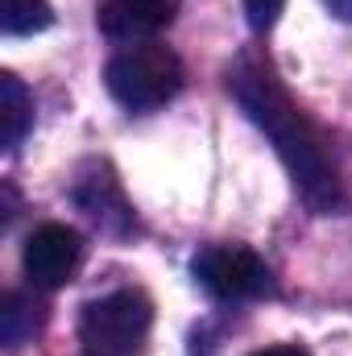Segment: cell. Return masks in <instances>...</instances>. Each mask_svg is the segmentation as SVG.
Listing matches in <instances>:
<instances>
[{
    "label": "cell",
    "mask_w": 352,
    "mask_h": 356,
    "mask_svg": "<svg viewBox=\"0 0 352 356\" xmlns=\"http://www.w3.org/2000/svg\"><path fill=\"white\" fill-rule=\"evenodd\" d=\"M38 327H42V307L29 294L8 290L0 298V340L8 348H21V344H29L38 336Z\"/></svg>",
    "instance_id": "cell-8"
},
{
    "label": "cell",
    "mask_w": 352,
    "mask_h": 356,
    "mask_svg": "<svg viewBox=\"0 0 352 356\" xmlns=\"http://www.w3.org/2000/svg\"><path fill=\"white\" fill-rule=\"evenodd\" d=\"M253 356H307L303 348H265V353H253Z\"/></svg>",
    "instance_id": "cell-12"
},
{
    "label": "cell",
    "mask_w": 352,
    "mask_h": 356,
    "mask_svg": "<svg viewBox=\"0 0 352 356\" xmlns=\"http://www.w3.org/2000/svg\"><path fill=\"white\" fill-rule=\"evenodd\" d=\"M29 124H33V95L13 71H4L0 75V141H4V149H17L25 141Z\"/></svg>",
    "instance_id": "cell-7"
},
{
    "label": "cell",
    "mask_w": 352,
    "mask_h": 356,
    "mask_svg": "<svg viewBox=\"0 0 352 356\" xmlns=\"http://www.w3.org/2000/svg\"><path fill=\"white\" fill-rule=\"evenodd\" d=\"M150 323H154V311L145 294L112 290L83 307V319H79L83 356H137L150 336Z\"/></svg>",
    "instance_id": "cell-3"
},
{
    "label": "cell",
    "mask_w": 352,
    "mask_h": 356,
    "mask_svg": "<svg viewBox=\"0 0 352 356\" xmlns=\"http://www.w3.org/2000/svg\"><path fill=\"white\" fill-rule=\"evenodd\" d=\"M323 8L340 21H352V0H323Z\"/></svg>",
    "instance_id": "cell-11"
},
{
    "label": "cell",
    "mask_w": 352,
    "mask_h": 356,
    "mask_svg": "<svg viewBox=\"0 0 352 356\" xmlns=\"http://www.w3.org/2000/svg\"><path fill=\"white\" fill-rule=\"evenodd\" d=\"M21 261H25V273H29L33 286L58 290L75 277V269L83 261V241L67 224H42V228L29 232Z\"/></svg>",
    "instance_id": "cell-5"
},
{
    "label": "cell",
    "mask_w": 352,
    "mask_h": 356,
    "mask_svg": "<svg viewBox=\"0 0 352 356\" xmlns=\"http://www.w3.org/2000/svg\"><path fill=\"white\" fill-rule=\"evenodd\" d=\"M170 21H175L170 0H104L95 13L99 33L112 42H145Z\"/></svg>",
    "instance_id": "cell-6"
},
{
    "label": "cell",
    "mask_w": 352,
    "mask_h": 356,
    "mask_svg": "<svg viewBox=\"0 0 352 356\" xmlns=\"http://www.w3.org/2000/svg\"><path fill=\"white\" fill-rule=\"evenodd\" d=\"M282 4L286 0H245V13H249V25L265 33V29H273V21H278V13H282Z\"/></svg>",
    "instance_id": "cell-10"
},
{
    "label": "cell",
    "mask_w": 352,
    "mask_h": 356,
    "mask_svg": "<svg viewBox=\"0 0 352 356\" xmlns=\"http://www.w3.org/2000/svg\"><path fill=\"white\" fill-rule=\"evenodd\" d=\"M228 91L237 95L245 116L269 137V145L278 149L282 166L294 178L298 195L319 216L344 211V182H340V170L332 162V149H328L323 133L298 112V104L278 83L269 63H262L257 54L237 58L232 71H228Z\"/></svg>",
    "instance_id": "cell-1"
},
{
    "label": "cell",
    "mask_w": 352,
    "mask_h": 356,
    "mask_svg": "<svg viewBox=\"0 0 352 356\" xmlns=\"http://www.w3.org/2000/svg\"><path fill=\"white\" fill-rule=\"evenodd\" d=\"M195 282L220 298V302H241V298H262L269 294V266L245 245H207L191 261Z\"/></svg>",
    "instance_id": "cell-4"
},
{
    "label": "cell",
    "mask_w": 352,
    "mask_h": 356,
    "mask_svg": "<svg viewBox=\"0 0 352 356\" xmlns=\"http://www.w3.org/2000/svg\"><path fill=\"white\" fill-rule=\"evenodd\" d=\"M54 25V8L46 0H0V29L8 38H29Z\"/></svg>",
    "instance_id": "cell-9"
},
{
    "label": "cell",
    "mask_w": 352,
    "mask_h": 356,
    "mask_svg": "<svg viewBox=\"0 0 352 356\" xmlns=\"http://www.w3.org/2000/svg\"><path fill=\"white\" fill-rule=\"evenodd\" d=\"M104 83H108L116 104H125L133 112H145V108H158V104L178 95L182 63H178L175 50H166L158 42H133V46H125L108 58Z\"/></svg>",
    "instance_id": "cell-2"
}]
</instances>
